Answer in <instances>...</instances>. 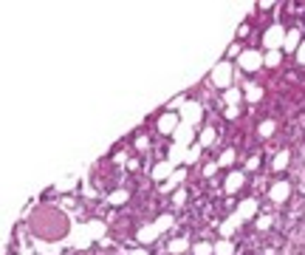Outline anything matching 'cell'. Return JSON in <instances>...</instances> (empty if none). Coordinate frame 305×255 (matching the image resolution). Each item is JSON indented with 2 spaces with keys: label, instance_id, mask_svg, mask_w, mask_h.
Instances as JSON below:
<instances>
[{
  "label": "cell",
  "instance_id": "6da1fadb",
  "mask_svg": "<svg viewBox=\"0 0 305 255\" xmlns=\"http://www.w3.org/2000/svg\"><path fill=\"white\" fill-rule=\"evenodd\" d=\"M263 43L269 46V51H277L280 46H286V32H283L280 26H272V29L266 32V37H263Z\"/></svg>",
  "mask_w": 305,
  "mask_h": 255
},
{
  "label": "cell",
  "instance_id": "7a4b0ae2",
  "mask_svg": "<svg viewBox=\"0 0 305 255\" xmlns=\"http://www.w3.org/2000/svg\"><path fill=\"white\" fill-rule=\"evenodd\" d=\"M232 80V66L229 63H218V66L212 68V83L218 85V88H226Z\"/></svg>",
  "mask_w": 305,
  "mask_h": 255
},
{
  "label": "cell",
  "instance_id": "3957f363",
  "mask_svg": "<svg viewBox=\"0 0 305 255\" xmlns=\"http://www.w3.org/2000/svg\"><path fill=\"white\" fill-rule=\"evenodd\" d=\"M263 66V54L260 51H243L241 54V68H246V71H255V68Z\"/></svg>",
  "mask_w": 305,
  "mask_h": 255
},
{
  "label": "cell",
  "instance_id": "277c9868",
  "mask_svg": "<svg viewBox=\"0 0 305 255\" xmlns=\"http://www.w3.org/2000/svg\"><path fill=\"white\" fill-rule=\"evenodd\" d=\"M181 119H184L187 125H195V122L201 119V105H198V102H187V105L181 108Z\"/></svg>",
  "mask_w": 305,
  "mask_h": 255
},
{
  "label": "cell",
  "instance_id": "5b68a950",
  "mask_svg": "<svg viewBox=\"0 0 305 255\" xmlns=\"http://www.w3.org/2000/svg\"><path fill=\"white\" fill-rule=\"evenodd\" d=\"M159 131L161 134H176L178 131V117L176 114H164V117L159 119Z\"/></svg>",
  "mask_w": 305,
  "mask_h": 255
},
{
  "label": "cell",
  "instance_id": "8992f818",
  "mask_svg": "<svg viewBox=\"0 0 305 255\" xmlns=\"http://www.w3.org/2000/svg\"><path fill=\"white\" fill-rule=\"evenodd\" d=\"M255 213H257V202H255V199H243L241 207H238V216L246 221V219H252Z\"/></svg>",
  "mask_w": 305,
  "mask_h": 255
},
{
  "label": "cell",
  "instance_id": "52a82bcc",
  "mask_svg": "<svg viewBox=\"0 0 305 255\" xmlns=\"http://www.w3.org/2000/svg\"><path fill=\"white\" fill-rule=\"evenodd\" d=\"M289 190L291 187L286 185V182H277V185H272V193H269V196H272L274 202H286V199H289Z\"/></svg>",
  "mask_w": 305,
  "mask_h": 255
},
{
  "label": "cell",
  "instance_id": "ba28073f",
  "mask_svg": "<svg viewBox=\"0 0 305 255\" xmlns=\"http://www.w3.org/2000/svg\"><path fill=\"white\" fill-rule=\"evenodd\" d=\"M173 136H176L178 145H187V142H190V136H193V125H187V122H184V125H178V131Z\"/></svg>",
  "mask_w": 305,
  "mask_h": 255
},
{
  "label": "cell",
  "instance_id": "9c48e42d",
  "mask_svg": "<svg viewBox=\"0 0 305 255\" xmlns=\"http://www.w3.org/2000/svg\"><path fill=\"white\" fill-rule=\"evenodd\" d=\"M243 187V173H229L226 179V193H238Z\"/></svg>",
  "mask_w": 305,
  "mask_h": 255
},
{
  "label": "cell",
  "instance_id": "30bf717a",
  "mask_svg": "<svg viewBox=\"0 0 305 255\" xmlns=\"http://www.w3.org/2000/svg\"><path fill=\"white\" fill-rule=\"evenodd\" d=\"M153 176L156 179H173V162H161L153 168Z\"/></svg>",
  "mask_w": 305,
  "mask_h": 255
},
{
  "label": "cell",
  "instance_id": "8fae6325",
  "mask_svg": "<svg viewBox=\"0 0 305 255\" xmlns=\"http://www.w3.org/2000/svg\"><path fill=\"white\" fill-rule=\"evenodd\" d=\"M156 236H159V227H156V224H147V227H142V230H139V241H142V244H147V241H156Z\"/></svg>",
  "mask_w": 305,
  "mask_h": 255
},
{
  "label": "cell",
  "instance_id": "7c38bea8",
  "mask_svg": "<svg viewBox=\"0 0 305 255\" xmlns=\"http://www.w3.org/2000/svg\"><path fill=\"white\" fill-rule=\"evenodd\" d=\"M300 46H303V43H300V32L291 29V32L286 34V51H300Z\"/></svg>",
  "mask_w": 305,
  "mask_h": 255
},
{
  "label": "cell",
  "instance_id": "4fadbf2b",
  "mask_svg": "<svg viewBox=\"0 0 305 255\" xmlns=\"http://www.w3.org/2000/svg\"><path fill=\"white\" fill-rule=\"evenodd\" d=\"M241 216H238V213H235V216H232V219L226 221L224 227H221V233H224V236H232V230H235V227H238V224H241Z\"/></svg>",
  "mask_w": 305,
  "mask_h": 255
},
{
  "label": "cell",
  "instance_id": "5bb4252c",
  "mask_svg": "<svg viewBox=\"0 0 305 255\" xmlns=\"http://www.w3.org/2000/svg\"><path fill=\"white\" fill-rule=\"evenodd\" d=\"M286 165H289V151H280L274 156V170H286Z\"/></svg>",
  "mask_w": 305,
  "mask_h": 255
},
{
  "label": "cell",
  "instance_id": "9a60e30c",
  "mask_svg": "<svg viewBox=\"0 0 305 255\" xmlns=\"http://www.w3.org/2000/svg\"><path fill=\"white\" fill-rule=\"evenodd\" d=\"M260 97H263V88H260V85H249V88H246V100L249 102H257Z\"/></svg>",
  "mask_w": 305,
  "mask_h": 255
},
{
  "label": "cell",
  "instance_id": "2e32d148",
  "mask_svg": "<svg viewBox=\"0 0 305 255\" xmlns=\"http://www.w3.org/2000/svg\"><path fill=\"white\" fill-rule=\"evenodd\" d=\"M181 159H187V153H184V145H178L176 142V148L170 151V162L176 165V162H181Z\"/></svg>",
  "mask_w": 305,
  "mask_h": 255
},
{
  "label": "cell",
  "instance_id": "e0dca14e",
  "mask_svg": "<svg viewBox=\"0 0 305 255\" xmlns=\"http://www.w3.org/2000/svg\"><path fill=\"white\" fill-rule=\"evenodd\" d=\"M184 176H187L184 170H176V173H173V179H170L167 185L161 187V190H173V185H181V182H184Z\"/></svg>",
  "mask_w": 305,
  "mask_h": 255
},
{
  "label": "cell",
  "instance_id": "ac0fdd59",
  "mask_svg": "<svg viewBox=\"0 0 305 255\" xmlns=\"http://www.w3.org/2000/svg\"><path fill=\"white\" fill-rule=\"evenodd\" d=\"M232 250H235V247H232L229 241H218V244H215V255H232Z\"/></svg>",
  "mask_w": 305,
  "mask_h": 255
},
{
  "label": "cell",
  "instance_id": "d6986e66",
  "mask_svg": "<svg viewBox=\"0 0 305 255\" xmlns=\"http://www.w3.org/2000/svg\"><path fill=\"white\" fill-rule=\"evenodd\" d=\"M215 253V247L207 244V241H201V244H195V255H212Z\"/></svg>",
  "mask_w": 305,
  "mask_h": 255
},
{
  "label": "cell",
  "instance_id": "ffe728a7",
  "mask_svg": "<svg viewBox=\"0 0 305 255\" xmlns=\"http://www.w3.org/2000/svg\"><path fill=\"white\" fill-rule=\"evenodd\" d=\"M128 202V190H116L111 193V204H125Z\"/></svg>",
  "mask_w": 305,
  "mask_h": 255
},
{
  "label": "cell",
  "instance_id": "44dd1931",
  "mask_svg": "<svg viewBox=\"0 0 305 255\" xmlns=\"http://www.w3.org/2000/svg\"><path fill=\"white\" fill-rule=\"evenodd\" d=\"M212 142H215V131H212V128H204V134H201V145L207 148V145H212Z\"/></svg>",
  "mask_w": 305,
  "mask_h": 255
},
{
  "label": "cell",
  "instance_id": "7402d4cb",
  "mask_svg": "<svg viewBox=\"0 0 305 255\" xmlns=\"http://www.w3.org/2000/svg\"><path fill=\"white\" fill-rule=\"evenodd\" d=\"M184 250H187V241H184V238L170 241V253H184Z\"/></svg>",
  "mask_w": 305,
  "mask_h": 255
},
{
  "label": "cell",
  "instance_id": "603a6c76",
  "mask_svg": "<svg viewBox=\"0 0 305 255\" xmlns=\"http://www.w3.org/2000/svg\"><path fill=\"white\" fill-rule=\"evenodd\" d=\"M272 134H274V122H269V119H266V122L260 125V136H272Z\"/></svg>",
  "mask_w": 305,
  "mask_h": 255
},
{
  "label": "cell",
  "instance_id": "cb8c5ba5",
  "mask_svg": "<svg viewBox=\"0 0 305 255\" xmlns=\"http://www.w3.org/2000/svg\"><path fill=\"white\" fill-rule=\"evenodd\" d=\"M156 227H159V233H161V230H167V227H173V219H170V216H161V219L156 221Z\"/></svg>",
  "mask_w": 305,
  "mask_h": 255
},
{
  "label": "cell",
  "instance_id": "d4e9b609",
  "mask_svg": "<svg viewBox=\"0 0 305 255\" xmlns=\"http://www.w3.org/2000/svg\"><path fill=\"white\" fill-rule=\"evenodd\" d=\"M280 63V51H269L266 54V66H277Z\"/></svg>",
  "mask_w": 305,
  "mask_h": 255
},
{
  "label": "cell",
  "instance_id": "484cf974",
  "mask_svg": "<svg viewBox=\"0 0 305 255\" xmlns=\"http://www.w3.org/2000/svg\"><path fill=\"white\" fill-rule=\"evenodd\" d=\"M226 102L229 105H238L241 102V91H226Z\"/></svg>",
  "mask_w": 305,
  "mask_h": 255
},
{
  "label": "cell",
  "instance_id": "4316f807",
  "mask_svg": "<svg viewBox=\"0 0 305 255\" xmlns=\"http://www.w3.org/2000/svg\"><path fill=\"white\" fill-rule=\"evenodd\" d=\"M232 162H235V151H226L224 156H221V162H218V165H232Z\"/></svg>",
  "mask_w": 305,
  "mask_h": 255
},
{
  "label": "cell",
  "instance_id": "83f0119b",
  "mask_svg": "<svg viewBox=\"0 0 305 255\" xmlns=\"http://www.w3.org/2000/svg\"><path fill=\"white\" fill-rule=\"evenodd\" d=\"M257 227H260V230H269V227H272V219H269V216H260V219H257Z\"/></svg>",
  "mask_w": 305,
  "mask_h": 255
},
{
  "label": "cell",
  "instance_id": "f1b7e54d",
  "mask_svg": "<svg viewBox=\"0 0 305 255\" xmlns=\"http://www.w3.org/2000/svg\"><path fill=\"white\" fill-rule=\"evenodd\" d=\"M218 168H221L218 162H212V165H207V168H204V176H215V173H218Z\"/></svg>",
  "mask_w": 305,
  "mask_h": 255
},
{
  "label": "cell",
  "instance_id": "f546056e",
  "mask_svg": "<svg viewBox=\"0 0 305 255\" xmlns=\"http://www.w3.org/2000/svg\"><path fill=\"white\" fill-rule=\"evenodd\" d=\"M226 117H229V119H238V105H229V108H226Z\"/></svg>",
  "mask_w": 305,
  "mask_h": 255
},
{
  "label": "cell",
  "instance_id": "4dcf8cb0",
  "mask_svg": "<svg viewBox=\"0 0 305 255\" xmlns=\"http://www.w3.org/2000/svg\"><path fill=\"white\" fill-rule=\"evenodd\" d=\"M187 202V193H184V190H178L176 193V204H184Z\"/></svg>",
  "mask_w": 305,
  "mask_h": 255
},
{
  "label": "cell",
  "instance_id": "1f68e13d",
  "mask_svg": "<svg viewBox=\"0 0 305 255\" xmlns=\"http://www.w3.org/2000/svg\"><path fill=\"white\" fill-rule=\"evenodd\" d=\"M297 60H300V63H305V43L300 46V51H297Z\"/></svg>",
  "mask_w": 305,
  "mask_h": 255
},
{
  "label": "cell",
  "instance_id": "d6a6232c",
  "mask_svg": "<svg viewBox=\"0 0 305 255\" xmlns=\"http://www.w3.org/2000/svg\"><path fill=\"white\" fill-rule=\"evenodd\" d=\"M257 165H260V162H257V156H252V159H249V165H246V168H249V170H255Z\"/></svg>",
  "mask_w": 305,
  "mask_h": 255
},
{
  "label": "cell",
  "instance_id": "836d02e7",
  "mask_svg": "<svg viewBox=\"0 0 305 255\" xmlns=\"http://www.w3.org/2000/svg\"><path fill=\"white\" fill-rule=\"evenodd\" d=\"M128 255H147L144 250H133V253H128Z\"/></svg>",
  "mask_w": 305,
  "mask_h": 255
}]
</instances>
